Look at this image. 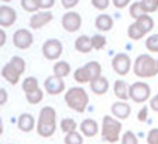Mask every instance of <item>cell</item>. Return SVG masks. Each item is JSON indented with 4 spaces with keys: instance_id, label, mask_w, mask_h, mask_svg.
Wrapping results in <instances>:
<instances>
[{
    "instance_id": "15",
    "label": "cell",
    "mask_w": 158,
    "mask_h": 144,
    "mask_svg": "<svg viewBox=\"0 0 158 144\" xmlns=\"http://www.w3.org/2000/svg\"><path fill=\"white\" fill-rule=\"evenodd\" d=\"M17 127L23 133H31L37 127L34 116L30 115V113H21L19 116V119H17Z\"/></svg>"
},
{
    "instance_id": "18",
    "label": "cell",
    "mask_w": 158,
    "mask_h": 144,
    "mask_svg": "<svg viewBox=\"0 0 158 144\" xmlns=\"http://www.w3.org/2000/svg\"><path fill=\"white\" fill-rule=\"evenodd\" d=\"M95 26H96V28H98L99 31L106 33V31H110V30L113 28L114 21H113V17L110 16V14L102 13V14H99V16L95 19Z\"/></svg>"
},
{
    "instance_id": "12",
    "label": "cell",
    "mask_w": 158,
    "mask_h": 144,
    "mask_svg": "<svg viewBox=\"0 0 158 144\" xmlns=\"http://www.w3.org/2000/svg\"><path fill=\"white\" fill-rule=\"evenodd\" d=\"M110 112L113 117H116L117 120H127L131 115V106L124 100H117L112 105Z\"/></svg>"
},
{
    "instance_id": "3",
    "label": "cell",
    "mask_w": 158,
    "mask_h": 144,
    "mask_svg": "<svg viewBox=\"0 0 158 144\" xmlns=\"http://www.w3.org/2000/svg\"><path fill=\"white\" fill-rule=\"evenodd\" d=\"M133 72L138 78H154L158 74L157 59L148 54H140L133 64Z\"/></svg>"
},
{
    "instance_id": "32",
    "label": "cell",
    "mask_w": 158,
    "mask_h": 144,
    "mask_svg": "<svg viewBox=\"0 0 158 144\" xmlns=\"http://www.w3.org/2000/svg\"><path fill=\"white\" fill-rule=\"evenodd\" d=\"M145 48L152 54L158 53V34H152L145 40Z\"/></svg>"
},
{
    "instance_id": "9",
    "label": "cell",
    "mask_w": 158,
    "mask_h": 144,
    "mask_svg": "<svg viewBox=\"0 0 158 144\" xmlns=\"http://www.w3.org/2000/svg\"><path fill=\"white\" fill-rule=\"evenodd\" d=\"M34 43V37L31 31L27 28H19L13 34V44L19 49H28Z\"/></svg>"
},
{
    "instance_id": "36",
    "label": "cell",
    "mask_w": 158,
    "mask_h": 144,
    "mask_svg": "<svg viewBox=\"0 0 158 144\" xmlns=\"http://www.w3.org/2000/svg\"><path fill=\"white\" fill-rule=\"evenodd\" d=\"M120 141H122V144H138L137 136H135L131 130H127L126 133H123Z\"/></svg>"
},
{
    "instance_id": "26",
    "label": "cell",
    "mask_w": 158,
    "mask_h": 144,
    "mask_svg": "<svg viewBox=\"0 0 158 144\" xmlns=\"http://www.w3.org/2000/svg\"><path fill=\"white\" fill-rule=\"evenodd\" d=\"M73 79H75L78 83H81V85L88 83V82L90 83V78H89V74H88V71H86L85 65L78 68L75 72H73Z\"/></svg>"
},
{
    "instance_id": "6",
    "label": "cell",
    "mask_w": 158,
    "mask_h": 144,
    "mask_svg": "<svg viewBox=\"0 0 158 144\" xmlns=\"http://www.w3.org/2000/svg\"><path fill=\"white\" fill-rule=\"evenodd\" d=\"M41 53H43L44 58L48 61H55V59L61 58L64 53V45L58 38H49L41 47Z\"/></svg>"
},
{
    "instance_id": "30",
    "label": "cell",
    "mask_w": 158,
    "mask_h": 144,
    "mask_svg": "<svg viewBox=\"0 0 158 144\" xmlns=\"http://www.w3.org/2000/svg\"><path fill=\"white\" fill-rule=\"evenodd\" d=\"M128 11H130V16H131L134 20H138L141 16H144V14H145V11L143 10L141 3H140V2H133V3L130 4Z\"/></svg>"
},
{
    "instance_id": "45",
    "label": "cell",
    "mask_w": 158,
    "mask_h": 144,
    "mask_svg": "<svg viewBox=\"0 0 158 144\" xmlns=\"http://www.w3.org/2000/svg\"><path fill=\"white\" fill-rule=\"evenodd\" d=\"M6 40H7L6 31H4V28H2V27H0V47L6 45Z\"/></svg>"
},
{
    "instance_id": "5",
    "label": "cell",
    "mask_w": 158,
    "mask_h": 144,
    "mask_svg": "<svg viewBox=\"0 0 158 144\" xmlns=\"http://www.w3.org/2000/svg\"><path fill=\"white\" fill-rule=\"evenodd\" d=\"M151 96V88L147 82L138 81L130 85V99L135 103H144Z\"/></svg>"
},
{
    "instance_id": "35",
    "label": "cell",
    "mask_w": 158,
    "mask_h": 144,
    "mask_svg": "<svg viewBox=\"0 0 158 144\" xmlns=\"http://www.w3.org/2000/svg\"><path fill=\"white\" fill-rule=\"evenodd\" d=\"M21 7H23L26 11L28 13H33L35 14L37 11H40V7H38V3H37V0H21Z\"/></svg>"
},
{
    "instance_id": "37",
    "label": "cell",
    "mask_w": 158,
    "mask_h": 144,
    "mask_svg": "<svg viewBox=\"0 0 158 144\" xmlns=\"http://www.w3.org/2000/svg\"><path fill=\"white\" fill-rule=\"evenodd\" d=\"M110 2H112V0H92L90 3H92V6L95 7L96 10L103 11V10H106L109 6H110Z\"/></svg>"
},
{
    "instance_id": "7",
    "label": "cell",
    "mask_w": 158,
    "mask_h": 144,
    "mask_svg": "<svg viewBox=\"0 0 158 144\" xmlns=\"http://www.w3.org/2000/svg\"><path fill=\"white\" fill-rule=\"evenodd\" d=\"M112 68L113 71L120 76H126L130 72V69H133L131 58L128 57V54L126 53H118L112 58Z\"/></svg>"
},
{
    "instance_id": "29",
    "label": "cell",
    "mask_w": 158,
    "mask_h": 144,
    "mask_svg": "<svg viewBox=\"0 0 158 144\" xmlns=\"http://www.w3.org/2000/svg\"><path fill=\"white\" fill-rule=\"evenodd\" d=\"M44 99V92L43 89H37L34 92H30V93H26V100L28 102L30 105H37Z\"/></svg>"
},
{
    "instance_id": "20",
    "label": "cell",
    "mask_w": 158,
    "mask_h": 144,
    "mask_svg": "<svg viewBox=\"0 0 158 144\" xmlns=\"http://www.w3.org/2000/svg\"><path fill=\"white\" fill-rule=\"evenodd\" d=\"M75 49L81 54H88L92 51V41H90V37L88 36H79L75 40Z\"/></svg>"
},
{
    "instance_id": "44",
    "label": "cell",
    "mask_w": 158,
    "mask_h": 144,
    "mask_svg": "<svg viewBox=\"0 0 158 144\" xmlns=\"http://www.w3.org/2000/svg\"><path fill=\"white\" fill-rule=\"evenodd\" d=\"M150 109L158 113V93L155 96H152L151 100H150Z\"/></svg>"
},
{
    "instance_id": "16",
    "label": "cell",
    "mask_w": 158,
    "mask_h": 144,
    "mask_svg": "<svg viewBox=\"0 0 158 144\" xmlns=\"http://www.w3.org/2000/svg\"><path fill=\"white\" fill-rule=\"evenodd\" d=\"M2 76H3L4 81L9 82L10 85H17L20 78H21V74H20L10 62H7L6 65L2 68Z\"/></svg>"
},
{
    "instance_id": "25",
    "label": "cell",
    "mask_w": 158,
    "mask_h": 144,
    "mask_svg": "<svg viewBox=\"0 0 158 144\" xmlns=\"http://www.w3.org/2000/svg\"><path fill=\"white\" fill-rule=\"evenodd\" d=\"M21 88H23L24 93H30V92L37 91V89H40L38 79L35 76H27V78H24L23 83H21Z\"/></svg>"
},
{
    "instance_id": "41",
    "label": "cell",
    "mask_w": 158,
    "mask_h": 144,
    "mask_svg": "<svg viewBox=\"0 0 158 144\" xmlns=\"http://www.w3.org/2000/svg\"><path fill=\"white\" fill-rule=\"evenodd\" d=\"M78 3H79V0H61L62 7H64V9H66L68 11H71L73 7L78 6Z\"/></svg>"
},
{
    "instance_id": "42",
    "label": "cell",
    "mask_w": 158,
    "mask_h": 144,
    "mask_svg": "<svg viewBox=\"0 0 158 144\" xmlns=\"http://www.w3.org/2000/svg\"><path fill=\"white\" fill-rule=\"evenodd\" d=\"M112 3L116 9H124L130 4V0H112Z\"/></svg>"
},
{
    "instance_id": "22",
    "label": "cell",
    "mask_w": 158,
    "mask_h": 144,
    "mask_svg": "<svg viewBox=\"0 0 158 144\" xmlns=\"http://www.w3.org/2000/svg\"><path fill=\"white\" fill-rule=\"evenodd\" d=\"M85 68L89 74L90 82L102 76V65H100L98 61H89L88 64H85Z\"/></svg>"
},
{
    "instance_id": "27",
    "label": "cell",
    "mask_w": 158,
    "mask_h": 144,
    "mask_svg": "<svg viewBox=\"0 0 158 144\" xmlns=\"http://www.w3.org/2000/svg\"><path fill=\"white\" fill-rule=\"evenodd\" d=\"M127 36H128V38H131V40H134V41H138V40H141L143 37L145 36L144 33H143V30L140 28V27L137 26V23H133V24H130L128 26V28H127Z\"/></svg>"
},
{
    "instance_id": "23",
    "label": "cell",
    "mask_w": 158,
    "mask_h": 144,
    "mask_svg": "<svg viewBox=\"0 0 158 144\" xmlns=\"http://www.w3.org/2000/svg\"><path fill=\"white\" fill-rule=\"evenodd\" d=\"M135 23H137V26L143 30L144 34H148L150 31H152V28H154V19H152L150 14L141 16L138 20H135Z\"/></svg>"
},
{
    "instance_id": "10",
    "label": "cell",
    "mask_w": 158,
    "mask_h": 144,
    "mask_svg": "<svg viewBox=\"0 0 158 144\" xmlns=\"http://www.w3.org/2000/svg\"><path fill=\"white\" fill-rule=\"evenodd\" d=\"M44 88H45L47 93L51 96L61 95L62 92H65V81L55 75H49L44 81Z\"/></svg>"
},
{
    "instance_id": "40",
    "label": "cell",
    "mask_w": 158,
    "mask_h": 144,
    "mask_svg": "<svg viewBox=\"0 0 158 144\" xmlns=\"http://www.w3.org/2000/svg\"><path fill=\"white\" fill-rule=\"evenodd\" d=\"M137 120L141 123H145L148 120V106H143L140 109V112L137 113Z\"/></svg>"
},
{
    "instance_id": "34",
    "label": "cell",
    "mask_w": 158,
    "mask_h": 144,
    "mask_svg": "<svg viewBox=\"0 0 158 144\" xmlns=\"http://www.w3.org/2000/svg\"><path fill=\"white\" fill-rule=\"evenodd\" d=\"M140 3H141V7L145 11V14L154 13L158 10V0H141Z\"/></svg>"
},
{
    "instance_id": "21",
    "label": "cell",
    "mask_w": 158,
    "mask_h": 144,
    "mask_svg": "<svg viewBox=\"0 0 158 144\" xmlns=\"http://www.w3.org/2000/svg\"><path fill=\"white\" fill-rule=\"evenodd\" d=\"M71 65H69V62H66V61H56L55 64H54V75L58 76V78H66V76L71 74Z\"/></svg>"
},
{
    "instance_id": "13",
    "label": "cell",
    "mask_w": 158,
    "mask_h": 144,
    "mask_svg": "<svg viewBox=\"0 0 158 144\" xmlns=\"http://www.w3.org/2000/svg\"><path fill=\"white\" fill-rule=\"evenodd\" d=\"M17 20V11L13 7L3 4L0 6V26L2 28H9L11 27Z\"/></svg>"
},
{
    "instance_id": "14",
    "label": "cell",
    "mask_w": 158,
    "mask_h": 144,
    "mask_svg": "<svg viewBox=\"0 0 158 144\" xmlns=\"http://www.w3.org/2000/svg\"><path fill=\"white\" fill-rule=\"evenodd\" d=\"M79 130L85 137H96L100 131V126L98 125V121L95 119H85L81 121L79 125Z\"/></svg>"
},
{
    "instance_id": "4",
    "label": "cell",
    "mask_w": 158,
    "mask_h": 144,
    "mask_svg": "<svg viewBox=\"0 0 158 144\" xmlns=\"http://www.w3.org/2000/svg\"><path fill=\"white\" fill-rule=\"evenodd\" d=\"M100 134H102L103 140L110 144H114L118 140H122V123H120V120H117L110 115H106L102 120Z\"/></svg>"
},
{
    "instance_id": "17",
    "label": "cell",
    "mask_w": 158,
    "mask_h": 144,
    "mask_svg": "<svg viewBox=\"0 0 158 144\" xmlns=\"http://www.w3.org/2000/svg\"><path fill=\"white\" fill-rule=\"evenodd\" d=\"M113 91H114V95L118 100L127 102L130 99V85L126 81H123V79H117L114 82Z\"/></svg>"
},
{
    "instance_id": "31",
    "label": "cell",
    "mask_w": 158,
    "mask_h": 144,
    "mask_svg": "<svg viewBox=\"0 0 158 144\" xmlns=\"http://www.w3.org/2000/svg\"><path fill=\"white\" fill-rule=\"evenodd\" d=\"M90 41H92V48L93 49H103L107 44V40L105 36H100V34H96V36L90 37Z\"/></svg>"
},
{
    "instance_id": "1",
    "label": "cell",
    "mask_w": 158,
    "mask_h": 144,
    "mask_svg": "<svg viewBox=\"0 0 158 144\" xmlns=\"http://www.w3.org/2000/svg\"><path fill=\"white\" fill-rule=\"evenodd\" d=\"M37 134L43 138L52 137L56 130V110L52 106H44L37 119Z\"/></svg>"
},
{
    "instance_id": "2",
    "label": "cell",
    "mask_w": 158,
    "mask_h": 144,
    "mask_svg": "<svg viewBox=\"0 0 158 144\" xmlns=\"http://www.w3.org/2000/svg\"><path fill=\"white\" fill-rule=\"evenodd\" d=\"M64 100L71 110L76 112V113H85L89 105V95L83 88L73 86L65 92Z\"/></svg>"
},
{
    "instance_id": "19",
    "label": "cell",
    "mask_w": 158,
    "mask_h": 144,
    "mask_svg": "<svg viewBox=\"0 0 158 144\" xmlns=\"http://www.w3.org/2000/svg\"><path fill=\"white\" fill-rule=\"evenodd\" d=\"M89 85H90L92 93H95V95H98V96L106 95V92L109 91V86H110L107 78H105V76H100V78L95 79V81H92Z\"/></svg>"
},
{
    "instance_id": "28",
    "label": "cell",
    "mask_w": 158,
    "mask_h": 144,
    "mask_svg": "<svg viewBox=\"0 0 158 144\" xmlns=\"http://www.w3.org/2000/svg\"><path fill=\"white\" fill-rule=\"evenodd\" d=\"M64 144H83V134L81 131H73V133L65 134Z\"/></svg>"
},
{
    "instance_id": "43",
    "label": "cell",
    "mask_w": 158,
    "mask_h": 144,
    "mask_svg": "<svg viewBox=\"0 0 158 144\" xmlns=\"http://www.w3.org/2000/svg\"><path fill=\"white\" fill-rule=\"evenodd\" d=\"M7 100H9V93L4 88H2L0 89V105L4 106L7 103Z\"/></svg>"
},
{
    "instance_id": "33",
    "label": "cell",
    "mask_w": 158,
    "mask_h": 144,
    "mask_svg": "<svg viewBox=\"0 0 158 144\" xmlns=\"http://www.w3.org/2000/svg\"><path fill=\"white\" fill-rule=\"evenodd\" d=\"M9 62L11 64V65H13L14 68H16L20 74H21V75H23L24 71H26V66H27L24 58H21V57H19V55H14V57H11V59H10Z\"/></svg>"
},
{
    "instance_id": "38",
    "label": "cell",
    "mask_w": 158,
    "mask_h": 144,
    "mask_svg": "<svg viewBox=\"0 0 158 144\" xmlns=\"http://www.w3.org/2000/svg\"><path fill=\"white\" fill-rule=\"evenodd\" d=\"M40 10L43 11H49V9H52L55 6V0H37Z\"/></svg>"
},
{
    "instance_id": "11",
    "label": "cell",
    "mask_w": 158,
    "mask_h": 144,
    "mask_svg": "<svg viewBox=\"0 0 158 144\" xmlns=\"http://www.w3.org/2000/svg\"><path fill=\"white\" fill-rule=\"evenodd\" d=\"M54 20V14L51 11H43L40 10L35 14L30 17V28L33 30H41L43 27H45L47 24H49Z\"/></svg>"
},
{
    "instance_id": "8",
    "label": "cell",
    "mask_w": 158,
    "mask_h": 144,
    "mask_svg": "<svg viewBox=\"0 0 158 144\" xmlns=\"http://www.w3.org/2000/svg\"><path fill=\"white\" fill-rule=\"evenodd\" d=\"M61 24H62L64 30L68 31V33H76L81 27H82V17L78 11H68L62 16L61 19Z\"/></svg>"
},
{
    "instance_id": "39",
    "label": "cell",
    "mask_w": 158,
    "mask_h": 144,
    "mask_svg": "<svg viewBox=\"0 0 158 144\" xmlns=\"http://www.w3.org/2000/svg\"><path fill=\"white\" fill-rule=\"evenodd\" d=\"M145 140H147V144H158V129L154 127L148 131Z\"/></svg>"
},
{
    "instance_id": "46",
    "label": "cell",
    "mask_w": 158,
    "mask_h": 144,
    "mask_svg": "<svg viewBox=\"0 0 158 144\" xmlns=\"http://www.w3.org/2000/svg\"><path fill=\"white\" fill-rule=\"evenodd\" d=\"M157 65H158V59H157Z\"/></svg>"
},
{
    "instance_id": "24",
    "label": "cell",
    "mask_w": 158,
    "mask_h": 144,
    "mask_svg": "<svg viewBox=\"0 0 158 144\" xmlns=\"http://www.w3.org/2000/svg\"><path fill=\"white\" fill-rule=\"evenodd\" d=\"M59 127L61 130L65 133V134H69V133H73V131H78L79 125L75 121V119L72 117H64L59 123Z\"/></svg>"
}]
</instances>
